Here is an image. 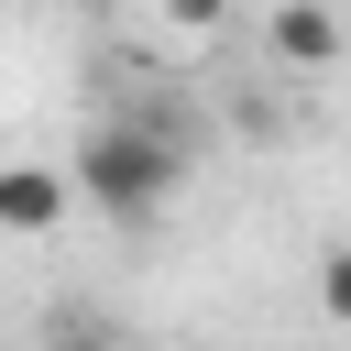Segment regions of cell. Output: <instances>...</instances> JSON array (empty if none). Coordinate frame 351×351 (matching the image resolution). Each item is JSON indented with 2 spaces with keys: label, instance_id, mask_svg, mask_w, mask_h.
Segmentation results:
<instances>
[{
  "label": "cell",
  "instance_id": "obj_1",
  "mask_svg": "<svg viewBox=\"0 0 351 351\" xmlns=\"http://www.w3.org/2000/svg\"><path fill=\"white\" fill-rule=\"evenodd\" d=\"M66 197H88V208H99V219H121V230L165 219V208L186 197V132H176V121H154V110L99 121V132L66 154Z\"/></svg>",
  "mask_w": 351,
  "mask_h": 351
},
{
  "label": "cell",
  "instance_id": "obj_2",
  "mask_svg": "<svg viewBox=\"0 0 351 351\" xmlns=\"http://www.w3.org/2000/svg\"><path fill=\"white\" fill-rule=\"evenodd\" d=\"M263 33H274V55H285L296 77H329V66H340V11H329V0H274Z\"/></svg>",
  "mask_w": 351,
  "mask_h": 351
},
{
  "label": "cell",
  "instance_id": "obj_3",
  "mask_svg": "<svg viewBox=\"0 0 351 351\" xmlns=\"http://www.w3.org/2000/svg\"><path fill=\"white\" fill-rule=\"evenodd\" d=\"M66 208H77V197H66V165H0V230L44 241Z\"/></svg>",
  "mask_w": 351,
  "mask_h": 351
},
{
  "label": "cell",
  "instance_id": "obj_4",
  "mask_svg": "<svg viewBox=\"0 0 351 351\" xmlns=\"http://www.w3.org/2000/svg\"><path fill=\"white\" fill-rule=\"evenodd\" d=\"M241 0H165V22H186V33H208V22H230Z\"/></svg>",
  "mask_w": 351,
  "mask_h": 351
}]
</instances>
